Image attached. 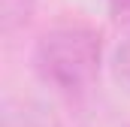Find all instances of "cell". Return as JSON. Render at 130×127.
Instances as JSON below:
<instances>
[{"mask_svg": "<svg viewBox=\"0 0 130 127\" xmlns=\"http://www.w3.org/2000/svg\"><path fill=\"white\" fill-rule=\"evenodd\" d=\"M103 36L88 24H55L33 45V70L61 97H82L103 70Z\"/></svg>", "mask_w": 130, "mask_h": 127, "instance_id": "cell-1", "label": "cell"}, {"mask_svg": "<svg viewBox=\"0 0 130 127\" xmlns=\"http://www.w3.org/2000/svg\"><path fill=\"white\" fill-rule=\"evenodd\" d=\"M24 127H45V124H24Z\"/></svg>", "mask_w": 130, "mask_h": 127, "instance_id": "cell-5", "label": "cell"}, {"mask_svg": "<svg viewBox=\"0 0 130 127\" xmlns=\"http://www.w3.org/2000/svg\"><path fill=\"white\" fill-rule=\"evenodd\" d=\"M36 0H0V33L15 36L33 21Z\"/></svg>", "mask_w": 130, "mask_h": 127, "instance_id": "cell-2", "label": "cell"}, {"mask_svg": "<svg viewBox=\"0 0 130 127\" xmlns=\"http://www.w3.org/2000/svg\"><path fill=\"white\" fill-rule=\"evenodd\" d=\"M115 76H118V82H124L130 88V36L118 45V52H115Z\"/></svg>", "mask_w": 130, "mask_h": 127, "instance_id": "cell-3", "label": "cell"}, {"mask_svg": "<svg viewBox=\"0 0 130 127\" xmlns=\"http://www.w3.org/2000/svg\"><path fill=\"white\" fill-rule=\"evenodd\" d=\"M109 12H112L115 21L130 24V0H109Z\"/></svg>", "mask_w": 130, "mask_h": 127, "instance_id": "cell-4", "label": "cell"}]
</instances>
